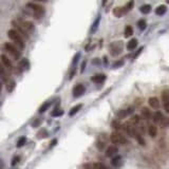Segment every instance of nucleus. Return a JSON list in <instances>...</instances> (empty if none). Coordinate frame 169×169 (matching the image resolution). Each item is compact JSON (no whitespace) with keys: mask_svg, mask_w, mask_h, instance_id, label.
Masks as SVG:
<instances>
[{"mask_svg":"<svg viewBox=\"0 0 169 169\" xmlns=\"http://www.w3.org/2000/svg\"><path fill=\"white\" fill-rule=\"evenodd\" d=\"M7 37H9V38L11 39V40L13 41L15 44H16L18 49H23L24 48L23 38H22V36L20 35V34L17 33L15 30L12 29V30H10V31H7Z\"/></svg>","mask_w":169,"mask_h":169,"instance_id":"1","label":"nucleus"},{"mask_svg":"<svg viewBox=\"0 0 169 169\" xmlns=\"http://www.w3.org/2000/svg\"><path fill=\"white\" fill-rule=\"evenodd\" d=\"M28 7H30L33 12V16L35 19H40L44 14V7L38 3H28Z\"/></svg>","mask_w":169,"mask_h":169,"instance_id":"2","label":"nucleus"},{"mask_svg":"<svg viewBox=\"0 0 169 169\" xmlns=\"http://www.w3.org/2000/svg\"><path fill=\"white\" fill-rule=\"evenodd\" d=\"M110 141L114 145H124V144H126V138H124L123 134H121L117 131H114V132L111 133Z\"/></svg>","mask_w":169,"mask_h":169,"instance_id":"3","label":"nucleus"},{"mask_svg":"<svg viewBox=\"0 0 169 169\" xmlns=\"http://www.w3.org/2000/svg\"><path fill=\"white\" fill-rule=\"evenodd\" d=\"M3 49L6 50L9 54H11L12 56L15 57V58H19V56H20V51H19V49L16 48L15 46H13L12 43L6 42V43L3 44Z\"/></svg>","mask_w":169,"mask_h":169,"instance_id":"4","label":"nucleus"},{"mask_svg":"<svg viewBox=\"0 0 169 169\" xmlns=\"http://www.w3.org/2000/svg\"><path fill=\"white\" fill-rule=\"evenodd\" d=\"M17 22V23L19 24V26L21 27L22 29L24 30V31L27 32V33H31L32 31L34 30V24L32 23L31 21H27V20H20V19H16L15 20Z\"/></svg>","mask_w":169,"mask_h":169,"instance_id":"5","label":"nucleus"},{"mask_svg":"<svg viewBox=\"0 0 169 169\" xmlns=\"http://www.w3.org/2000/svg\"><path fill=\"white\" fill-rule=\"evenodd\" d=\"M162 101H163V106L164 108H165L166 112L169 113V93L168 92H163Z\"/></svg>","mask_w":169,"mask_h":169,"instance_id":"6","label":"nucleus"},{"mask_svg":"<svg viewBox=\"0 0 169 169\" xmlns=\"http://www.w3.org/2000/svg\"><path fill=\"white\" fill-rule=\"evenodd\" d=\"M148 104L152 109H159L160 108V101H159V98L155 97V96H152V97L149 98L148 99Z\"/></svg>","mask_w":169,"mask_h":169,"instance_id":"7","label":"nucleus"},{"mask_svg":"<svg viewBox=\"0 0 169 169\" xmlns=\"http://www.w3.org/2000/svg\"><path fill=\"white\" fill-rule=\"evenodd\" d=\"M0 58H1L2 64H3V66L6 67V68L10 69V70H11V69L13 68V64H12L11 59H9V57H6V55H4V54H1V56H0Z\"/></svg>","mask_w":169,"mask_h":169,"instance_id":"8","label":"nucleus"},{"mask_svg":"<svg viewBox=\"0 0 169 169\" xmlns=\"http://www.w3.org/2000/svg\"><path fill=\"white\" fill-rule=\"evenodd\" d=\"M132 108H128V109H123L120 112L117 113V117L118 118H125L126 116H128L130 113H132Z\"/></svg>","mask_w":169,"mask_h":169,"instance_id":"9","label":"nucleus"},{"mask_svg":"<svg viewBox=\"0 0 169 169\" xmlns=\"http://www.w3.org/2000/svg\"><path fill=\"white\" fill-rule=\"evenodd\" d=\"M84 92V87L83 86V84H77V86L73 89V95L79 96V95H81Z\"/></svg>","mask_w":169,"mask_h":169,"instance_id":"10","label":"nucleus"},{"mask_svg":"<svg viewBox=\"0 0 169 169\" xmlns=\"http://www.w3.org/2000/svg\"><path fill=\"white\" fill-rule=\"evenodd\" d=\"M116 152H117V148H116V146H109L106 150V155L108 156V158H110V156H113Z\"/></svg>","mask_w":169,"mask_h":169,"instance_id":"11","label":"nucleus"},{"mask_svg":"<svg viewBox=\"0 0 169 169\" xmlns=\"http://www.w3.org/2000/svg\"><path fill=\"white\" fill-rule=\"evenodd\" d=\"M148 133L151 138H155L156 134H158V128L155 125H150L148 127Z\"/></svg>","mask_w":169,"mask_h":169,"instance_id":"12","label":"nucleus"},{"mask_svg":"<svg viewBox=\"0 0 169 169\" xmlns=\"http://www.w3.org/2000/svg\"><path fill=\"white\" fill-rule=\"evenodd\" d=\"M164 118L165 117H164V115L160 112V111H156L155 113V115H153V121H155V123H162Z\"/></svg>","mask_w":169,"mask_h":169,"instance_id":"13","label":"nucleus"},{"mask_svg":"<svg viewBox=\"0 0 169 169\" xmlns=\"http://www.w3.org/2000/svg\"><path fill=\"white\" fill-rule=\"evenodd\" d=\"M166 11H167V9H166L165 6H159L155 10V14L158 15V16H163V15L166 13Z\"/></svg>","mask_w":169,"mask_h":169,"instance_id":"14","label":"nucleus"},{"mask_svg":"<svg viewBox=\"0 0 169 169\" xmlns=\"http://www.w3.org/2000/svg\"><path fill=\"white\" fill-rule=\"evenodd\" d=\"M136 46H138V40H136L135 38H132L130 41L128 42V43H127V49L128 50H134Z\"/></svg>","mask_w":169,"mask_h":169,"instance_id":"15","label":"nucleus"},{"mask_svg":"<svg viewBox=\"0 0 169 169\" xmlns=\"http://www.w3.org/2000/svg\"><path fill=\"white\" fill-rule=\"evenodd\" d=\"M113 14H114V16L120 18V17H122V15L125 14V12H124L123 7H115V9L113 10Z\"/></svg>","mask_w":169,"mask_h":169,"instance_id":"16","label":"nucleus"},{"mask_svg":"<svg viewBox=\"0 0 169 169\" xmlns=\"http://www.w3.org/2000/svg\"><path fill=\"white\" fill-rule=\"evenodd\" d=\"M105 78H106V76L104 75V74H97V75L92 77V80L95 81V83H101L103 80H105Z\"/></svg>","mask_w":169,"mask_h":169,"instance_id":"17","label":"nucleus"},{"mask_svg":"<svg viewBox=\"0 0 169 169\" xmlns=\"http://www.w3.org/2000/svg\"><path fill=\"white\" fill-rule=\"evenodd\" d=\"M142 115H143V117L145 118V120H149L151 116V113H150V111H149V109L148 108L142 109Z\"/></svg>","mask_w":169,"mask_h":169,"instance_id":"18","label":"nucleus"},{"mask_svg":"<svg viewBox=\"0 0 169 169\" xmlns=\"http://www.w3.org/2000/svg\"><path fill=\"white\" fill-rule=\"evenodd\" d=\"M140 11L143 14H148V13H150V11H151V6H149V4H144V6H141Z\"/></svg>","mask_w":169,"mask_h":169,"instance_id":"19","label":"nucleus"},{"mask_svg":"<svg viewBox=\"0 0 169 169\" xmlns=\"http://www.w3.org/2000/svg\"><path fill=\"white\" fill-rule=\"evenodd\" d=\"M134 138H136V140L140 143V145H145V141L142 138V134L140 132H138L136 130H135V134H134Z\"/></svg>","mask_w":169,"mask_h":169,"instance_id":"20","label":"nucleus"},{"mask_svg":"<svg viewBox=\"0 0 169 169\" xmlns=\"http://www.w3.org/2000/svg\"><path fill=\"white\" fill-rule=\"evenodd\" d=\"M84 169H97V163H87L83 166Z\"/></svg>","mask_w":169,"mask_h":169,"instance_id":"21","label":"nucleus"},{"mask_svg":"<svg viewBox=\"0 0 169 169\" xmlns=\"http://www.w3.org/2000/svg\"><path fill=\"white\" fill-rule=\"evenodd\" d=\"M133 34V29L131 26H127L125 28V37H130Z\"/></svg>","mask_w":169,"mask_h":169,"instance_id":"22","label":"nucleus"},{"mask_svg":"<svg viewBox=\"0 0 169 169\" xmlns=\"http://www.w3.org/2000/svg\"><path fill=\"white\" fill-rule=\"evenodd\" d=\"M81 107H83V106H81L80 104H79V105H77V106H75V107H73V108L71 109V111H70V113H69V114H70L71 116H73L74 114L78 112V111H79V109H80Z\"/></svg>","mask_w":169,"mask_h":169,"instance_id":"23","label":"nucleus"},{"mask_svg":"<svg viewBox=\"0 0 169 169\" xmlns=\"http://www.w3.org/2000/svg\"><path fill=\"white\" fill-rule=\"evenodd\" d=\"M132 6H133V1L128 2V3H127L126 6L123 7V9H124V12H125V13H126V12H129L131 9H132Z\"/></svg>","mask_w":169,"mask_h":169,"instance_id":"24","label":"nucleus"},{"mask_svg":"<svg viewBox=\"0 0 169 169\" xmlns=\"http://www.w3.org/2000/svg\"><path fill=\"white\" fill-rule=\"evenodd\" d=\"M26 142H27L26 136H22V138H20L18 140V143H17V147H21V146H23L24 144H26Z\"/></svg>","mask_w":169,"mask_h":169,"instance_id":"25","label":"nucleus"},{"mask_svg":"<svg viewBox=\"0 0 169 169\" xmlns=\"http://www.w3.org/2000/svg\"><path fill=\"white\" fill-rule=\"evenodd\" d=\"M138 28H140L141 30H144L146 28V21L144 20V19H142V20H140L138 22Z\"/></svg>","mask_w":169,"mask_h":169,"instance_id":"26","label":"nucleus"},{"mask_svg":"<svg viewBox=\"0 0 169 169\" xmlns=\"http://www.w3.org/2000/svg\"><path fill=\"white\" fill-rule=\"evenodd\" d=\"M120 161H121V156H116V158L113 159L111 163H112L113 166H118V163H120Z\"/></svg>","mask_w":169,"mask_h":169,"instance_id":"27","label":"nucleus"},{"mask_svg":"<svg viewBox=\"0 0 169 169\" xmlns=\"http://www.w3.org/2000/svg\"><path fill=\"white\" fill-rule=\"evenodd\" d=\"M49 106H50V103H47V104H44L43 106H41V107H40V109H39V112H40V113L44 112V111H46L47 109L49 108Z\"/></svg>","mask_w":169,"mask_h":169,"instance_id":"28","label":"nucleus"},{"mask_svg":"<svg viewBox=\"0 0 169 169\" xmlns=\"http://www.w3.org/2000/svg\"><path fill=\"white\" fill-rule=\"evenodd\" d=\"M131 122H132L133 124H138V123H140V117H138V115L132 116V118H131Z\"/></svg>","mask_w":169,"mask_h":169,"instance_id":"29","label":"nucleus"},{"mask_svg":"<svg viewBox=\"0 0 169 169\" xmlns=\"http://www.w3.org/2000/svg\"><path fill=\"white\" fill-rule=\"evenodd\" d=\"M97 169H108V167L101 163H97Z\"/></svg>","mask_w":169,"mask_h":169,"instance_id":"30","label":"nucleus"},{"mask_svg":"<svg viewBox=\"0 0 169 169\" xmlns=\"http://www.w3.org/2000/svg\"><path fill=\"white\" fill-rule=\"evenodd\" d=\"M19 161V156H15V158L13 159V162H12V165H16V163H18Z\"/></svg>","mask_w":169,"mask_h":169,"instance_id":"31","label":"nucleus"},{"mask_svg":"<svg viewBox=\"0 0 169 169\" xmlns=\"http://www.w3.org/2000/svg\"><path fill=\"white\" fill-rule=\"evenodd\" d=\"M63 112H59V111H54L53 113H52V116H57V115H59V114H61Z\"/></svg>","mask_w":169,"mask_h":169,"instance_id":"32","label":"nucleus"},{"mask_svg":"<svg viewBox=\"0 0 169 169\" xmlns=\"http://www.w3.org/2000/svg\"><path fill=\"white\" fill-rule=\"evenodd\" d=\"M122 64H123V61H121V63H115L113 64V67L114 68H115V67H117V66H122Z\"/></svg>","mask_w":169,"mask_h":169,"instance_id":"33","label":"nucleus"}]
</instances>
